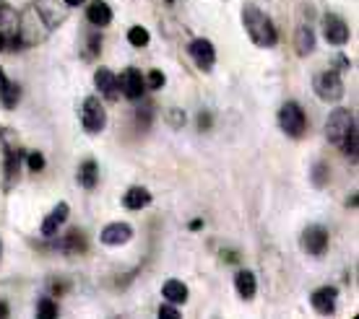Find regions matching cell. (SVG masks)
Segmentation results:
<instances>
[{
	"label": "cell",
	"instance_id": "11",
	"mask_svg": "<svg viewBox=\"0 0 359 319\" xmlns=\"http://www.w3.org/2000/svg\"><path fill=\"white\" fill-rule=\"evenodd\" d=\"M120 91H123V97H128L130 101L144 99V91H146L144 73L138 71V68H126V73L120 76Z\"/></svg>",
	"mask_w": 359,
	"mask_h": 319
},
{
	"label": "cell",
	"instance_id": "32",
	"mask_svg": "<svg viewBox=\"0 0 359 319\" xmlns=\"http://www.w3.org/2000/svg\"><path fill=\"white\" fill-rule=\"evenodd\" d=\"M151 115H154V106H151V104L138 106V112H135V117H138V125H144V127H149V122H151Z\"/></svg>",
	"mask_w": 359,
	"mask_h": 319
},
{
	"label": "cell",
	"instance_id": "16",
	"mask_svg": "<svg viewBox=\"0 0 359 319\" xmlns=\"http://www.w3.org/2000/svg\"><path fill=\"white\" fill-rule=\"evenodd\" d=\"M336 296H339V291H336L333 285H323V288H318V291L310 296L313 309L320 311V314H333V311H336Z\"/></svg>",
	"mask_w": 359,
	"mask_h": 319
},
{
	"label": "cell",
	"instance_id": "10",
	"mask_svg": "<svg viewBox=\"0 0 359 319\" xmlns=\"http://www.w3.org/2000/svg\"><path fill=\"white\" fill-rule=\"evenodd\" d=\"M188 55L203 73H208L216 65V50L208 39H193L188 45Z\"/></svg>",
	"mask_w": 359,
	"mask_h": 319
},
{
	"label": "cell",
	"instance_id": "14",
	"mask_svg": "<svg viewBox=\"0 0 359 319\" xmlns=\"http://www.w3.org/2000/svg\"><path fill=\"white\" fill-rule=\"evenodd\" d=\"M68 213H71V205L57 203L53 208V213H50L45 221H42V226H39V234H42V236H47V239L57 236V234H60V226L68 221Z\"/></svg>",
	"mask_w": 359,
	"mask_h": 319
},
{
	"label": "cell",
	"instance_id": "17",
	"mask_svg": "<svg viewBox=\"0 0 359 319\" xmlns=\"http://www.w3.org/2000/svg\"><path fill=\"white\" fill-rule=\"evenodd\" d=\"M86 21H89L91 27H109L112 8H109L104 0H94L89 8H86Z\"/></svg>",
	"mask_w": 359,
	"mask_h": 319
},
{
	"label": "cell",
	"instance_id": "24",
	"mask_svg": "<svg viewBox=\"0 0 359 319\" xmlns=\"http://www.w3.org/2000/svg\"><path fill=\"white\" fill-rule=\"evenodd\" d=\"M164 120H167V125H170L172 130H182V127H185V122H188L185 109H177V106L167 109V112H164Z\"/></svg>",
	"mask_w": 359,
	"mask_h": 319
},
{
	"label": "cell",
	"instance_id": "27",
	"mask_svg": "<svg viewBox=\"0 0 359 319\" xmlns=\"http://www.w3.org/2000/svg\"><path fill=\"white\" fill-rule=\"evenodd\" d=\"M149 39H151V36H149V31H146L144 27H130V29H128V42H130L133 47H146V45H149Z\"/></svg>",
	"mask_w": 359,
	"mask_h": 319
},
{
	"label": "cell",
	"instance_id": "34",
	"mask_svg": "<svg viewBox=\"0 0 359 319\" xmlns=\"http://www.w3.org/2000/svg\"><path fill=\"white\" fill-rule=\"evenodd\" d=\"M156 6L167 10H177L180 6H182V0H156Z\"/></svg>",
	"mask_w": 359,
	"mask_h": 319
},
{
	"label": "cell",
	"instance_id": "2",
	"mask_svg": "<svg viewBox=\"0 0 359 319\" xmlns=\"http://www.w3.org/2000/svg\"><path fill=\"white\" fill-rule=\"evenodd\" d=\"M325 138L351 161H357V115L351 109H333L325 120Z\"/></svg>",
	"mask_w": 359,
	"mask_h": 319
},
{
	"label": "cell",
	"instance_id": "5",
	"mask_svg": "<svg viewBox=\"0 0 359 319\" xmlns=\"http://www.w3.org/2000/svg\"><path fill=\"white\" fill-rule=\"evenodd\" d=\"M278 127H281L289 138H302L307 130L305 109L297 104V101H287V104L278 109Z\"/></svg>",
	"mask_w": 359,
	"mask_h": 319
},
{
	"label": "cell",
	"instance_id": "36",
	"mask_svg": "<svg viewBox=\"0 0 359 319\" xmlns=\"http://www.w3.org/2000/svg\"><path fill=\"white\" fill-rule=\"evenodd\" d=\"M6 45H8V36H6V31H3V29H0V52H3V50H6Z\"/></svg>",
	"mask_w": 359,
	"mask_h": 319
},
{
	"label": "cell",
	"instance_id": "25",
	"mask_svg": "<svg viewBox=\"0 0 359 319\" xmlns=\"http://www.w3.org/2000/svg\"><path fill=\"white\" fill-rule=\"evenodd\" d=\"M36 317H42V319H55V317H57V304H55L53 296L39 299V304H36Z\"/></svg>",
	"mask_w": 359,
	"mask_h": 319
},
{
	"label": "cell",
	"instance_id": "26",
	"mask_svg": "<svg viewBox=\"0 0 359 319\" xmlns=\"http://www.w3.org/2000/svg\"><path fill=\"white\" fill-rule=\"evenodd\" d=\"M99 52H102V36H99V34H91L89 39H86V47H81L83 60H94V57H97Z\"/></svg>",
	"mask_w": 359,
	"mask_h": 319
},
{
	"label": "cell",
	"instance_id": "29",
	"mask_svg": "<svg viewBox=\"0 0 359 319\" xmlns=\"http://www.w3.org/2000/svg\"><path fill=\"white\" fill-rule=\"evenodd\" d=\"M0 27H16V10L8 3H0Z\"/></svg>",
	"mask_w": 359,
	"mask_h": 319
},
{
	"label": "cell",
	"instance_id": "31",
	"mask_svg": "<svg viewBox=\"0 0 359 319\" xmlns=\"http://www.w3.org/2000/svg\"><path fill=\"white\" fill-rule=\"evenodd\" d=\"M27 164H29V171H42L45 169V156L39 151H32L27 156Z\"/></svg>",
	"mask_w": 359,
	"mask_h": 319
},
{
	"label": "cell",
	"instance_id": "6",
	"mask_svg": "<svg viewBox=\"0 0 359 319\" xmlns=\"http://www.w3.org/2000/svg\"><path fill=\"white\" fill-rule=\"evenodd\" d=\"M313 89L320 101L336 104V101H341V97H344V80H341V76H339V71H325L315 76Z\"/></svg>",
	"mask_w": 359,
	"mask_h": 319
},
{
	"label": "cell",
	"instance_id": "23",
	"mask_svg": "<svg viewBox=\"0 0 359 319\" xmlns=\"http://www.w3.org/2000/svg\"><path fill=\"white\" fill-rule=\"evenodd\" d=\"M99 182V166L97 161H83L81 166H79V185L83 187V190H94Z\"/></svg>",
	"mask_w": 359,
	"mask_h": 319
},
{
	"label": "cell",
	"instance_id": "20",
	"mask_svg": "<svg viewBox=\"0 0 359 319\" xmlns=\"http://www.w3.org/2000/svg\"><path fill=\"white\" fill-rule=\"evenodd\" d=\"M149 203H151V192L146 187H130L123 195V205H126L128 211H144Z\"/></svg>",
	"mask_w": 359,
	"mask_h": 319
},
{
	"label": "cell",
	"instance_id": "18",
	"mask_svg": "<svg viewBox=\"0 0 359 319\" xmlns=\"http://www.w3.org/2000/svg\"><path fill=\"white\" fill-rule=\"evenodd\" d=\"M18 99H21L18 83H13L6 73L0 71V101H3V106H6V109H13V106L18 104Z\"/></svg>",
	"mask_w": 359,
	"mask_h": 319
},
{
	"label": "cell",
	"instance_id": "9",
	"mask_svg": "<svg viewBox=\"0 0 359 319\" xmlns=\"http://www.w3.org/2000/svg\"><path fill=\"white\" fill-rule=\"evenodd\" d=\"M323 34L328 39V45L333 47H344L349 42V27H346V21L341 16H336V13H325L323 16Z\"/></svg>",
	"mask_w": 359,
	"mask_h": 319
},
{
	"label": "cell",
	"instance_id": "15",
	"mask_svg": "<svg viewBox=\"0 0 359 319\" xmlns=\"http://www.w3.org/2000/svg\"><path fill=\"white\" fill-rule=\"evenodd\" d=\"M86 236H83V231H79V229H71L68 234H63L60 239H57V244H55V249L57 252H63V255H83L86 252Z\"/></svg>",
	"mask_w": 359,
	"mask_h": 319
},
{
	"label": "cell",
	"instance_id": "33",
	"mask_svg": "<svg viewBox=\"0 0 359 319\" xmlns=\"http://www.w3.org/2000/svg\"><path fill=\"white\" fill-rule=\"evenodd\" d=\"M159 317L162 319H180V311H177V306H175V304H162V306H159Z\"/></svg>",
	"mask_w": 359,
	"mask_h": 319
},
{
	"label": "cell",
	"instance_id": "3",
	"mask_svg": "<svg viewBox=\"0 0 359 319\" xmlns=\"http://www.w3.org/2000/svg\"><path fill=\"white\" fill-rule=\"evenodd\" d=\"M243 27L255 47H263V50L276 47V42H278L276 27H273V21H271L258 6H245L243 8Z\"/></svg>",
	"mask_w": 359,
	"mask_h": 319
},
{
	"label": "cell",
	"instance_id": "1",
	"mask_svg": "<svg viewBox=\"0 0 359 319\" xmlns=\"http://www.w3.org/2000/svg\"><path fill=\"white\" fill-rule=\"evenodd\" d=\"M63 21L65 10L57 3H50V0L29 3L21 13H16V27L6 34L8 36L6 50H29V47L42 45Z\"/></svg>",
	"mask_w": 359,
	"mask_h": 319
},
{
	"label": "cell",
	"instance_id": "13",
	"mask_svg": "<svg viewBox=\"0 0 359 319\" xmlns=\"http://www.w3.org/2000/svg\"><path fill=\"white\" fill-rule=\"evenodd\" d=\"M94 83H97V89L102 91V97L107 99V101H117V99L123 97V91H120V78H117L109 68H97V73H94Z\"/></svg>",
	"mask_w": 359,
	"mask_h": 319
},
{
	"label": "cell",
	"instance_id": "8",
	"mask_svg": "<svg viewBox=\"0 0 359 319\" xmlns=\"http://www.w3.org/2000/svg\"><path fill=\"white\" fill-rule=\"evenodd\" d=\"M328 231L325 226L320 223H313V226H307L305 234H302V249H305L310 257H323L325 252H328Z\"/></svg>",
	"mask_w": 359,
	"mask_h": 319
},
{
	"label": "cell",
	"instance_id": "35",
	"mask_svg": "<svg viewBox=\"0 0 359 319\" xmlns=\"http://www.w3.org/2000/svg\"><path fill=\"white\" fill-rule=\"evenodd\" d=\"M198 125H201V130H206L208 125H211V115H206V112H203V115L198 117Z\"/></svg>",
	"mask_w": 359,
	"mask_h": 319
},
{
	"label": "cell",
	"instance_id": "28",
	"mask_svg": "<svg viewBox=\"0 0 359 319\" xmlns=\"http://www.w3.org/2000/svg\"><path fill=\"white\" fill-rule=\"evenodd\" d=\"M328 177H331V171H328V166H325L323 161H320V164H315V169L310 171V179H313L315 187H325Z\"/></svg>",
	"mask_w": 359,
	"mask_h": 319
},
{
	"label": "cell",
	"instance_id": "22",
	"mask_svg": "<svg viewBox=\"0 0 359 319\" xmlns=\"http://www.w3.org/2000/svg\"><path fill=\"white\" fill-rule=\"evenodd\" d=\"M234 288H237V293L243 299H252L255 291H258V281H255V275L250 270H240V273L234 275Z\"/></svg>",
	"mask_w": 359,
	"mask_h": 319
},
{
	"label": "cell",
	"instance_id": "21",
	"mask_svg": "<svg viewBox=\"0 0 359 319\" xmlns=\"http://www.w3.org/2000/svg\"><path fill=\"white\" fill-rule=\"evenodd\" d=\"M162 296H164V302L180 306V304L188 302V285L182 283V281H167V283L162 285Z\"/></svg>",
	"mask_w": 359,
	"mask_h": 319
},
{
	"label": "cell",
	"instance_id": "4",
	"mask_svg": "<svg viewBox=\"0 0 359 319\" xmlns=\"http://www.w3.org/2000/svg\"><path fill=\"white\" fill-rule=\"evenodd\" d=\"M0 143H3V166H6V190L16 185L18 174H21V161L24 151L18 146V135L11 127H0Z\"/></svg>",
	"mask_w": 359,
	"mask_h": 319
},
{
	"label": "cell",
	"instance_id": "38",
	"mask_svg": "<svg viewBox=\"0 0 359 319\" xmlns=\"http://www.w3.org/2000/svg\"><path fill=\"white\" fill-rule=\"evenodd\" d=\"M6 314H8V306L0 302V317H6Z\"/></svg>",
	"mask_w": 359,
	"mask_h": 319
},
{
	"label": "cell",
	"instance_id": "37",
	"mask_svg": "<svg viewBox=\"0 0 359 319\" xmlns=\"http://www.w3.org/2000/svg\"><path fill=\"white\" fill-rule=\"evenodd\" d=\"M83 0H63V6H68V8H76V6H81Z\"/></svg>",
	"mask_w": 359,
	"mask_h": 319
},
{
	"label": "cell",
	"instance_id": "12",
	"mask_svg": "<svg viewBox=\"0 0 359 319\" xmlns=\"http://www.w3.org/2000/svg\"><path fill=\"white\" fill-rule=\"evenodd\" d=\"M99 239H102V244H107V247H123V244H128V241L133 239V226L123 221L109 223V226L102 229Z\"/></svg>",
	"mask_w": 359,
	"mask_h": 319
},
{
	"label": "cell",
	"instance_id": "19",
	"mask_svg": "<svg viewBox=\"0 0 359 319\" xmlns=\"http://www.w3.org/2000/svg\"><path fill=\"white\" fill-rule=\"evenodd\" d=\"M294 47H297V55L299 57H307V55H313L315 50V34L313 29L307 27V24H299L294 31Z\"/></svg>",
	"mask_w": 359,
	"mask_h": 319
},
{
	"label": "cell",
	"instance_id": "30",
	"mask_svg": "<svg viewBox=\"0 0 359 319\" xmlns=\"http://www.w3.org/2000/svg\"><path fill=\"white\" fill-rule=\"evenodd\" d=\"M144 78H146V89H162L164 83H167L162 71H151L149 76H144Z\"/></svg>",
	"mask_w": 359,
	"mask_h": 319
},
{
	"label": "cell",
	"instance_id": "7",
	"mask_svg": "<svg viewBox=\"0 0 359 319\" xmlns=\"http://www.w3.org/2000/svg\"><path fill=\"white\" fill-rule=\"evenodd\" d=\"M81 125L89 135H99L107 125V112L97 97H86L81 104Z\"/></svg>",
	"mask_w": 359,
	"mask_h": 319
},
{
	"label": "cell",
	"instance_id": "39",
	"mask_svg": "<svg viewBox=\"0 0 359 319\" xmlns=\"http://www.w3.org/2000/svg\"><path fill=\"white\" fill-rule=\"evenodd\" d=\"M0 252H3V241H0Z\"/></svg>",
	"mask_w": 359,
	"mask_h": 319
}]
</instances>
